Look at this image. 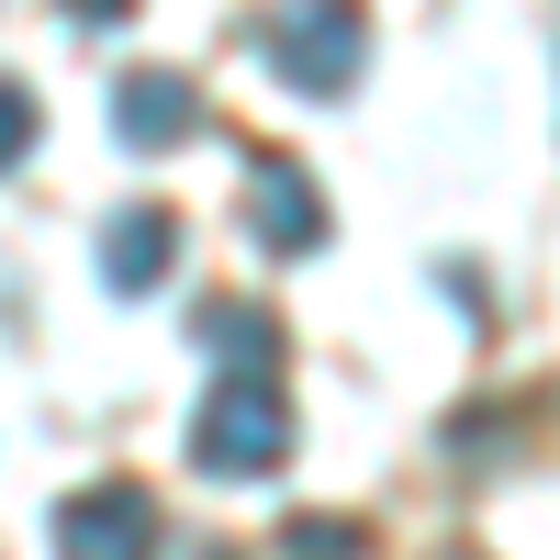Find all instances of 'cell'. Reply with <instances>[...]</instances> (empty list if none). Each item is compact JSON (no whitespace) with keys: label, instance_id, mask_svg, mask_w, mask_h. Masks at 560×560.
Wrapping results in <instances>:
<instances>
[{"label":"cell","instance_id":"6da1fadb","mask_svg":"<svg viewBox=\"0 0 560 560\" xmlns=\"http://www.w3.org/2000/svg\"><path fill=\"white\" fill-rule=\"evenodd\" d=\"M191 459L224 471V482H258L269 459H292V404H280V382L224 370V382L202 393V415H191Z\"/></svg>","mask_w":560,"mask_h":560},{"label":"cell","instance_id":"7a4b0ae2","mask_svg":"<svg viewBox=\"0 0 560 560\" xmlns=\"http://www.w3.org/2000/svg\"><path fill=\"white\" fill-rule=\"evenodd\" d=\"M359 57H370L359 12H292V23H269V68L292 90H314V102H337V90L359 79Z\"/></svg>","mask_w":560,"mask_h":560},{"label":"cell","instance_id":"3957f363","mask_svg":"<svg viewBox=\"0 0 560 560\" xmlns=\"http://www.w3.org/2000/svg\"><path fill=\"white\" fill-rule=\"evenodd\" d=\"M147 538H158L147 482H90L57 504V560H147Z\"/></svg>","mask_w":560,"mask_h":560},{"label":"cell","instance_id":"277c9868","mask_svg":"<svg viewBox=\"0 0 560 560\" xmlns=\"http://www.w3.org/2000/svg\"><path fill=\"white\" fill-rule=\"evenodd\" d=\"M191 124H202V102H191V79H168V68H135L113 90V147L124 158H168Z\"/></svg>","mask_w":560,"mask_h":560},{"label":"cell","instance_id":"5b68a950","mask_svg":"<svg viewBox=\"0 0 560 560\" xmlns=\"http://www.w3.org/2000/svg\"><path fill=\"white\" fill-rule=\"evenodd\" d=\"M247 213H258V236L292 258V247H325V202H314V179L292 158H258L247 168Z\"/></svg>","mask_w":560,"mask_h":560},{"label":"cell","instance_id":"8992f818","mask_svg":"<svg viewBox=\"0 0 560 560\" xmlns=\"http://www.w3.org/2000/svg\"><path fill=\"white\" fill-rule=\"evenodd\" d=\"M168 258H179V224H168L158 202H135V213L102 224V280H113V292H158Z\"/></svg>","mask_w":560,"mask_h":560},{"label":"cell","instance_id":"52a82bcc","mask_svg":"<svg viewBox=\"0 0 560 560\" xmlns=\"http://www.w3.org/2000/svg\"><path fill=\"white\" fill-rule=\"evenodd\" d=\"M202 337H213L224 359H236V370H258V382H269V348H280V325H269V314H247V303H213V314H202Z\"/></svg>","mask_w":560,"mask_h":560},{"label":"cell","instance_id":"ba28073f","mask_svg":"<svg viewBox=\"0 0 560 560\" xmlns=\"http://www.w3.org/2000/svg\"><path fill=\"white\" fill-rule=\"evenodd\" d=\"M280 549H292V560H359L370 538H359L348 516H292V527H280Z\"/></svg>","mask_w":560,"mask_h":560},{"label":"cell","instance_id":"9c48e42d","mask_svg":"<svg viewBox=\"0 0 560 560\" xmlns=\"http://www.w3.org/2000/svg\"><path fill=\"white\" fill-rule=\"evenodd\" d=\"M23 147H34V102H23V90H12V79H0V168H12Z\"/></svg>","mask_w":560,"mask_h":560}]
</instances>
